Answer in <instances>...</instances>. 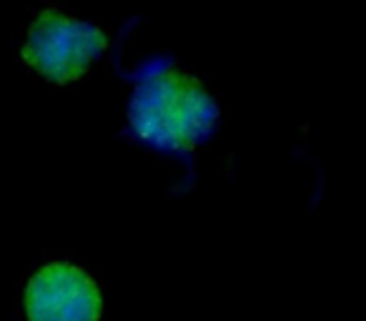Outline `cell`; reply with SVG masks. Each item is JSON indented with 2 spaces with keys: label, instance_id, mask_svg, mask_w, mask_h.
I'll list each match as a JSON object with an SVG mask.
<instances>
[{
  "label": "cell",
  "instance_id": "1",
  "mask_svg": "<svg viewBox=\"0 0 366 321\" xmlns=\"http://www.w3.org/2000/svg\"><path fill=\"white\" fill-rule=\"evenodd\" d=\"M218 105L199 78L173 66L150 68L136 86L128 128L134 139L163 151H191L213 133Z\"/></svg>",
  "mask_w": 366,
  "mask_h": 321
},
{
  "label": "cell",
  "instance_id": "2",
  "mask_svg": "<svg viewBox=\"0 0 366 321\" xmlns=\"http://www.w3.org/2000/svg\"><path fill=\"white\" fill-rule=\"evenodd\" d=\"M108 48L106 33L90 23L48 8L33 21L20 58L50 83L78 81Z\"/></svg>",
  "mask_w": 366,
  "mask_h": 321
},
{
  "label": "cell",
  "instance_id": "3",
  "mask_svg": "<svg viewBox=\"0 0 366 321\" xmlns=\"http://www.w3.org/2000/svg\"><path fill=\"white\" fill-rule=\"evenodd\" d=\"M100 309L95 281L68 261L40 266L25 286L28 321H98Z\"/></svg>",
  "mask_w": 366,
  "mask_h": 321
}]
</instances>
